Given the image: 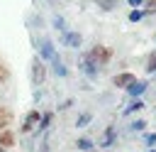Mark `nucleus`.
<instances>
[{
	"label": "nucleus",
	"mask_w": 156,
	"mask_h": 152,
	"mask_svg": "<svg viewBox=\"0 0 156 152\" xmlns=\"http://www.w3.org/2000/svg\"><path fill=\"white\" fill-rule=\"evenodd\" d=\"M46 74H49L46 61H44L39 54H37V56H32V61H29V78H32V83H34V86H44Z\"/></svg>",
	"instance_id": "obj_1"
},
{
	"label": "nucleus",
	"mask_w": 156,
	"mask_h": 152,
	"mask_svg": "<svg viewBox=\"0 0 156 152\" xmlns=\"http://www.w3.org/2000/svg\"><path fill=\"white\" fill-rule=\"evenodd\" d=\"M76 147H78L80 152H93V147H95V145H93V140H90V137H78V140H76Z\"/></svg>",
	"instance_id": "obj_15"
},
{
	"label": "nucleus",
	"mask_w": 156,
	"mask_h": 152,
	"mask_svg": "<svg viewBox=\"0 0 156 152\" xmlns=\"http://www.w3.org/2000/svg\"><path fill=\"white\" fill-rule=\"evenodd\" d=\"M51 120H54V113L49 110V113H41V118H39V125L34 127V132H44L49 125H51Z\"/></svg>",
	"instance_id": "obj_14"
},
{
	"label": "nucleus",
	"mask_w": 156,
	"mask_h": 152,
	"mask_svg": "<svg viewBox=\"0 0 156 152\" xmlns=\"http://www.w3.org/2000/svg\"><path fill=\"white\" fill-rule=\"evenodd\" d=\"M15 145H17V132H15L12 127L0 130V147H2V150H12Z\"/></svg>",
	"instance_id": "obj_8"
},
{
	"label": "nucleus",
	"mask_w": 156,
	"mask_h": 152,
	"mask_svg": "<svg viewBox=\"0 0 156 152\" xmlns=\"http://www.w3.org/2000/svg\"><path fill=\"white\" fill-rule=\"evenodd\" d=\"M7 81H10V69L0 61V83H7Z\"/></svg>",
	"instance_id": "obj_22"
},
{
	"label": "nucleus",
	"mask_w": 156,
	"mask_h": 152,
	"mask_svg": "<svg viewBox=\"0 0 156 152\" xmlns=\"http://www.w3.org/2000/svg\"><path fill=\"white\" fill-rule=\"evenodd\" d=\"M61 42H63V47H68V49H80V47H83V34L76 32V29H63V32H61Z\"/></svg>",
	"instance_id": "obj_4"
},
{
	"label": "nucleus",
	"mask_w": 156,
	"mask_h": 152,
	"mask_svg": "<svg viewBox=\"0 0 156 152\" xmlns=\"http://www.w3.org/2000/svg\"><path fill=\"white\" fill-rule=\"evenodd\" d=\"M146 74H156V49L146 54Z\"/></svg>",
	"instance_id": "obj_17"
},
{
	"label": "nucleus",
	"mask_w": 156,
	"mask_h": 152,
	"mask_svg": "<svg viewBox=\"0 0 156 152\" xmlns=\"http://www.w3.org/2000/svg\"><path fill=\"white\" fill-rule=\"evenodd\" d=\"M149 152H156V147H149Z\"/></svg>",
	"instance_id": "obj_26"
},
{
	"label": "nucleus",
	"mask_w": 156,
	"mask_h": 152,
	"mask_svg": "<svg viewBox=\"0 0 156 152\" xmlns=\"http://www.w3.org/2000/svg\"><path fill=\"white\" fill-rule=\"evenodd\" d=\"M37 54L49 64L51 59H56V56H58V49L54 47V42H51V39H37Z\"/></svg>",
	"instance_id": "obj_3"
},
{
	"label": "nucleus",
	"mask_w": 156,
	"mask_h": 152,
	"mask_svg": "<svg viewBox=\"0 0 156 152\" xmlns=\"http://www.w3.org/2000/svg\"><path fill=\"white\" fill-rule=\"evenodd\" d=\"M46 66H49V71H51L54 76H58V78H66V76H68V66H66V64L61 61V56L51 59V61H49Z\"/></svg>",
	"instance_id": "obj_10"
},
{
	"label": "nucleus",
	"mask_w": 156,
	"mask_h": 152,
	"mask_svg": "<svg viewBox=\"0 0 156 152\" xmlns=\"http://www.w3.org/2000/svg\"><path fill=\"white\" fill-rule=\"evenodd\" d=\"M10 125H12V110L7 105H0V130H5Z\"/></svg>",
	"instance_id": "obj_13"
},
{
	"label": "nucleus",
	"mask_w": 156,
	"mask_h": 152,
	"mask_svg": "<svg viewBox=\"0 0 156 152\" xmlns=\"http://www.w3.org/2000/svg\"><path fill=\"white\" fill-rule=\"evenodd\" d=\"M144 2H146V0H127V5H129V7H141Z\"/></svg>",
	"instance_id": "obj_24"
},
{
	"label": "nucleus",
	"mask_w": 156,
	"mask_h": 152,
	"mask_svg": "<svg viewBox=\"0 0 156 152\" xmlns=\"http://www.w3.org/2000/svg\"><path fill=\"white\" fill-rule=\"evenodd\" d=\"M5 152H10V150H5Z\"/></svg>",
	"instance_id": "obj_29"
},
{
	"label": "nucleus",
	"mask_w": 156,
	"mask_h": 152,
	"mask_svg": "<svg viewBox=\"0 0 156 152\" xmlns=\"http://www.w3.org/2000/svg\"><path fill=\"white\" fill-rule=\"evenodd\" d=\"M127 17H129V22H141L144 20V12H141V7H132Z\"/></svg>",
	"instance_id": "obj_20"
},
{
	"label": "nucleus",
	"mask_w": 156,
	"mask_h": 152,
	"mask_svg": "<svg viewBox=\"0 0 156 152\" xmlns=\"http://www.w3.org/2000/svg\"><path fill=\"white\" fill-rule=\"evenodd\" d=\"M71 105H73V98H66V101H63L58 108H61V110H66V108H71Z\"/></svg>",
	"instance_id": "obj_25"
},
{
	"label": "nucleus",
	"mask_w": 156,
	"mask_h": 152,
	"mask_svg": "<svg viewBox=\"0 0 156 152\" xmlns=\"http://www.w3.org/2000/svg\"><path fill=\"white\" fill-rule=\"evenodd\" d=\"M90 120H93V113H80V115L76 118V127H78V130H83V127H88V125H90Z\"/></svg>",
	"instance_id": "obj_16"
},
{
	"label": "nucleus",
	"mask_w": 156,
	"mask_h": 152,
	"mask_svg": "<svg viewBox=\"0 0 156 152\" xmlns=\"http://www.w3.org/2000/svg\"><path fill=\"white\" fill-rule=\"evenodd\" d=\"M78 66H80V71H83L88 78H95V76L100 74V66H98L95 61H90L88 56H80V59H78Z\"/></svg>",
	"instance_id": "obj_6"
},
{
	"label": "nucleus",
	"mask_w": 156,
	"mask_h": 152,
	"mask_svg": "<svg viewBox=\"0 0 156 152\" xmlns=\"http://www.w3.org/2000/svg\"><path fill=\"white\" fill-rule=\"evenodd\" d=\"M146 125H149V123H146L144 118H136V120H132L129 130H132V132H144V130H146Z\"/></svg>",
	"instance_id": "obj_18"
},
{
	"label": "nucleus",
	"mask_w": 156,
	"mask_h": 152,
	"mask_svg": "<svg viewBox=\"0 0 156 152\" xmlns=\"http://www.w3.org/2000/svg\"><path fill=\"white\" fill-rule=\"evenodd\" d=\"M146 88H149L146 78H144V81H141V78H136V81H134V83H129L124 91H127V96H129V98H141V96L146 93Z\"/></svg>",
	"instance_id": "obj_7"
},
{
	"label": "nucleus",
	"mask_w": 156,
	"mask_h": 152,
	"mask_svg": "<svg viewBox=\"0 0 156 152\" xmlns=\"http://www.w3.org/2000/svg\"><path fill=\"white\" fill-rule=\"evenodd\" d=\"M90 61H95L100 69L102 66H107L110 61H112V49L110 47H105V44H93L90 49H88V54H85Z\"/></svg>",
	"instance_id": "obj_2"
},
{
	"label": "nucleus",
	"mask_w": 156,
	"mask_h": 152,
	"mask_svg": "<svg viewBox=\"0 0 156 152\" xmlns=\"http://www.w3.org/2000/svg\"><path fill=\"white\" fill-rule=\"evenodd\" d=\"M144 145H146V147H156V132L144 130Z\"/></svg>",
	"instance_id": "obj_21"
},
{
	"label": "nucleus",
	"mask_w": 156,
	"mask_h": 152,
	"mask_svg": "<svg viewBox=\"0 0 156 152\" xmlns=\"http://www.w3.org/2000/svg\"><path fill=\"white\" fill-rule=\"evenodd\" d=\"M98 5H100V10H107V12H110V10H115V5H117V0H100Z\"/></svg>",
	"instance_id": "obj_23"
},
{
	"label": "nucleus",
	"mask_w": 156,
	"mask_h": 152,
	"mask_svg": "<svg viewBox=\"0 0 156 152\" xmlns=\"http://www.w3.org/2000/svg\"><path fill=\"white\" fill-rule=\"evenodd\" d=\"M134 81H136V76H134L132 71H119V74L112 76V86H117V88H127V86L134 83Z\"/></svg>",
	"instance_id": "obj_9"
},
{
	"label": "nucleus",
	"mask_w": 156,
	"mask_h": 152,
	"mask_svg": "<svg viewBox=\"0 0 156 152\" xmlns=\"http://www.w3.org/2000/svg\"><path fill=\"white\" fill-rule=\"evenodd\" d=\"M117 142V130H115V125H107L105 130H102V140H100V147L102 150H107V147H112Z\"/></svg>",
	"instance_id": "obj_11"
},
{
	"label": "nucleus",
	"mask_w": 156,
	"mask_h": 152,
	"mask_svg": "<svg viewBox=\"0 0 156 152\" xmlns=\"http://www.w3.org/2000/svg\"><path fill=\"white\" fill-rule=\"evenodd\" d=\"M144 105H146V103H144L141 98H132V103H129V105H127V108L122 110V115H124V118H129V115H134V113L144 110Z\"/></svg>",
	"instance_id": "obj_12"
},
{
	"label": "nucleus",
	"mask_w": 156,
	"mask_h": 152,
	"mask_svg": "<svg viewBox=\"0 0 156 152\" xmlns=\"http://www.w3.org/2000/svg\"><path fill=\"white\" fill-rule=\"evenodd\" d=\"M154 42H156V34H154Z\"/></svg>",
	"instance_id": "obj_27"
},
{
	"label": "nucleus",
	"mask_w": 156,
	"mask_h": 152,
	"mask_svg": "<svg viewBox=\"0 0 156 152\" xmlns=\"http://www.w3.org/2000/svg\"><path fill=\"white\" fill-rule=\"evenodd\" d=\"M51 25H54V29H56V32H63V29H68V27H66V20H63L61 15H54V17H51Z\"/></svg>",
	"instance_id": "obj_19"
},
{
	"label": "nucleus",
	"mask_w": 156,
	"mask_h": 152,
	"mask_svg": "<svg viewBox=\"0 0 156 152\" xmlns=\"http://www.w3.org/2000/svg\"><path fill=\"white\" fill-rule=\"evenodd\" d=\"M39 118H41V110L32 108V110H29V113L24 115V120H22V127H20V132H24V135L34 132V127L39 125Z\"/></svg>",
	"instance_id": "obj_5"
},
{
	"label": "nucleus",
	"mask_w": 156,
	"mask_h": 152,
	"mask_svg": "<svg viewBox=\"0 0 156 152\" xmlns=\"http://www.w3.org/2000/svg\"><path fill=\"white\" fill-rule=\"evenodd\" d=\"M0 152H5V150H2V147H0Z\"/></svg>",
	"instance_id": "obj_28"
}]
</instances>
